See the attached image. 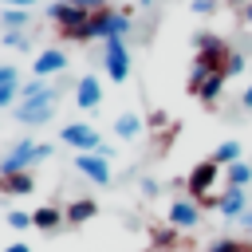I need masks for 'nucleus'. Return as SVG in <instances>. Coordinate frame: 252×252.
Masks as SVG:
<instances>
[{"label":"nucleus","instance_id":"1","mask_svg":"<svg viewBox=\"0 0 252 252\" xmlns=\"http://www.w3.org/2000/svg\"><path fill=\"white\" fill-rule=\"evenodd\" d=\"M55 102H59V91H55L51 83L35 79V83L24 87V98H20V106H16V118L39 126V122H47V118L55 114Z\"/></svg>","mask_w":252,"mask_h":252},{"label":"nucleus","instance_id":"2","mask_svg":"<svg viewBox=\"0 0 252 252\" xmlns=\"http://www.w3.org/2000/svg\"><path fill=\"white\" fill-rule=\"evenodd\" d=\"M193 47H197V59H193V75H189V91L205 79V75H217V71H224V63H228V47L217 39V35H193Z\"/></svg>","mask_w":252,"mask_h":252},{"label":"nucleus","instance_id":"3","mask_svg":"<svg viewBox=\"0 0 252 252\" xmlns=\"http://www.w3.org/2000/svg\"><path fill=\"white\" fill-rule=\"evenodd\" d=\"M47 16L59 24V32H63L67 39H91V12H87V8H79V4H71V0H59V4L47 8Z\"/></svg>","mask_w":252,"mask_h":252},{"label":"nucleus","instance_id":"4","mask_svg":"<svg viewBox=\"0 0 252 252\" xmlns=\"http://www.w3.org/2000/svg\"><path fill=\"white\" fill-rule=\"evenodd\" d=\"M51 158V146L47 142H20L8 158H0V177H12V173H32L35 161Z\"/></svg>","mask_w":252,"mask_h":252},{"label":"nucleus","instance_id":"5","mask_svg":"<svg viewBox=\"0 0 252 252\" xmlns=\"http://www.w3.org/2000/svg\"><path fill=\"white\" fill-rule=\"evenodd\" d=\"M130 32V12H118V8H98L91 12V39H126Z\"/></svg>","mask_w":252,"mask_h":252},{"label":"nucleus","instance_id":"6","mask_svg":"<svg viewBox=\"0 0 252 252\" xmlns=\"http://www.w3.org/2000/svg\"><path fill=\"white\" fill-rule=\"evenodd\" d=\"M217 177H220V165H217L213 158H205V161H197V165L189 169V181H185V189H189V197H193L197 205H205V201H209V189L217 185Z\"/></svg>","mask_w":252,"mask_h":252},{"label":"nucleus","instance_id":"7","mask_svg":"<svg viewBox=\"0 0 252 252\" xmlns=\"http://www.w3.org/2000/svg\"><path fill=\"white\" fill-rule=\"evenodd\" d=\"M59 138H63V146H71V150H79V154H102V150H106L102 138H98V130L87 126V122H71V126H63Z\"/></svg>","mask_w":252,"mask_h":252},{"label":"nucleus","instance_id":"8","mask_svg":"<svg viewBox=\"0 0 252 252\" xmlns=\"http://www.w3.org/2000/svg\"><path fill=\"white\" fill-rule=\"evenodd\" d=\"M102 63H106V75L114 83H126L130 75V51H126V39H106L102 47Z\"/></svg>","mask_w":252,"mask_h":252},{"label":"nucleus","instance_id":"9","mask_svg":"<svg viewBox=\"0 0 252 252\" xmlns=\"http://www.w3.org/2000/svg\"><path fill=\"white\" fill-rule=\"evenodd\" d=\"M197 220H201V205H197L193 197H177V201L169 205V224H173V228L189 232V228H197Z\"/></svg>","mask_w":252,"mask_h":252},{"label":"nucleus","instance_id":"10","mask_svg":"<svg viewBox=\"0 0 252 252\" xmlns=\"http://www.w3.org/2000/svg\"><path fill=\"white\" fill-rule=\"evenodd\" d=\"M75 169H79L83 177H91L94 185H106V181H110V161H106L102 154H79V158H75Z\"/></svg>","mask_w":252,"mask_h":252},{"label":"nucleus","instance_id":"11","mask_svg":"<svg viewBox=\"0 0 252 252\" xmlns=\"http://www.w3.org/2000/svg\"><path fill=\"white\" fill-rule=\"evenodd\" d=\"M67 67V55L59 51V47H47V51H39L35 55V63H32V71H35V79H47V75H59Z\"/></svg>","mask_w":252,"mask_h":252},{"label":"nucleus","instance_id":"12","mask_svg":"<svg viewBox=\"0 0 252 252\" xmlns=\"http://www.w3.org/2000/svg\"><path fill=\"white\" fill-rule=\"evenodd\" d=\"M75 102H79L83 110H94V106L102 102V83H98L94 75H83V79L75 83Z\"/></svg>","mask_w":252,"mask_h":252},{"label":"nucleus","instance_id":"13","mask_svg":"<svg viewBox=\"0 0 252 252\" xmlns=\"http://www.w3.org/2000/svg\"><path fill=\"white\" fill-rule=\"evenodd\" d=\"M217 209H220V217L240 220V217H244V189H224V193L217 197Z\"/></svg>","mask_w":252,"mask_h":252},{"label":"nucleus","instance_id":"14","mask_svg":"<svg viewBox=\"0 0 252 252\" xmlns=\"http://www.w3.org/2000/svg\"><path fill=\"white\" fill-rule=\"evenodd\" d=\"M224 79H228L224 71H217V75H205V79H201V83L193 87V94H197L201 102H217V94H220V87H224Z\"/></svg>","mask_w":252,"mask_h":252},{"label":"nucleus","instance_id":"15","mask_svg":"<svg viewBox=\"0 0 252 252\" xmlns=\"http://www.w3.org/2000/svg\"><path fill=\"white\" fill-rule=\"evenodd\" d=\"M63 220H67V217H63V213H59L55 205H43V209H35V213H32V224H35V228H43V232L59 228Z\"/></svg>","mask_w":252,"mask_h":252},{"label":"nucleus","instance_id":"16","mask_svg":"<svg viewBox=\"0 0 252 252\" xmlns=\"http://www.w3.org/2000/svg\"><path fill=\"white\" fill-rule=\"evenodd\" d=\"M32 189H35L32 173H12V177H0V193H16V197H24V193H32Z\"/></svg>","mask_w":252,"mask_h":252},{"label":"nucleus","instance_id":"17","mask_svg":"<svg viewBox=\"0 0 252 252\" xmlns=\"http://www.w3.org/2000/svg\"><path fill=\"white\" fill-rule=\"evenodd\" d=\"M63 217H67V224H83V220L94 217V201H71Z\"/></svg>","mask_w":252,"mask_h":252},{"label":"nucleus","instance_id":"18","mask_svg":"<svg viewBox=\"0 0 252 252\" xmlns=\"http://www.w3.org/2000/svg\"><path fill=\"white\" fill-rule=\"evenodd\" d=\"M213 161H217V165H236V161H240V142H220V146L213 150Z\"/></svg>","mask_w":252,"mask_h":252},{"label":"nucleus","instance_id":"19","mask_svg":"<svg viewBox=\"0 0 252 252\" xmlns=\"http://www.w3.org/2000/svg\"><path fill=\"white\" fill-rule=\"evenodd\" d=\"M228 189H244L248 181H252V165H244V161H236V165H228Z\"/></svg>","mask_w":252,"mask_h":252},{"label":"nucleus","instance_id":"20","mask_svg":"<svg viewBox=\"0 0 252 252\" xmlns=\"http://www.w3.org/2000/svg\"><path fill=\"white\" fill-rule=\"evenodd\" d=\"M138 130H142V118H138V114H122V118L114 122V134H118V138H138Z\"/></svg>","mask_w":252,"mask_h":252},{"label":"nucleus","instance_id":"21","mask_svg":"<svg viewBox=\"0 0 252 252\" xmlns=\"http://www.w3.org/2000/svg\"><path fill=\"white\" fill-rule=\"evenodd\" d=\"M4 28H12V32H24L28 28V8H4Z\"/></svg>","mask_w":252,"mask_h":252},{"label":"nucleus","instance_id":"22","mask_svg":"<svg viewBox=\"0 0 252 252\" xmlns=\"http://www.w3.org/2000/svg\"><path fill=\"white\" fill-rule=\"evenodd\" d=\"M205 252H248L240 240H217V244H209Z\"/></svg>","mask_w":252,"mask_h":252},{"label":"nucleus","instance_id":"23","mask_svg":"<svg viewBox=\"0 0 252 252\" xmlns=\"http://www.w3.org/2000/svg\"><path fill=\"white\" fill-rule=\"evenodd\" d=\"M244 67H248V63H244V55H236V51H232V55H228V63H224V75L232 79V75H240Z\"/></svg>","mask_w":252,"mask_h":252},{"label":"nucleus","instance_id":"24","mask_svg":"<svg viewBox=\"0 0 252 252\" xmlns=\"http://www.w3.org/2000/svg\"><path fill=\"white\" fill-rule=\"evenodd\" d=\"M8 224H12V228H20V232H24V228H32V213H20V209H16V213H8Z\"/></svg>","mask_w":252,"mask_h":252},{"label":"nucleus","instance_id":"25","mask_svg":"<svg viewBox=\"0 0 252 252\" xmlns=\"http://www.w3.org/2000/svg\"><path fill=\"white\" fill-rule=\"evenodd\" d=\"M4 43L8 47H28V35L24 32H4Z\"/></svg>","mask_w":252,"mask_h":252},{"label":"nucleus","instance_id":"26","mask_svg":"<svg viewBox=\"0 0 252 252\" xmlns=\"http://www.w3.org/2000/svg\"><path fill=\"white\" fill-rule=\"evenodd\" d=\"M16 98V83H0V106H12Z\"/></svg>","mask_w":252,"mask_h":252},{"label":"nucleus","instance_id":"27","mask_svg":"<svg viewBox=\"0 0 252 252\" xmlns=\"http://www.w3.org/2000/svg\"><path fill=\"white\" fill-rule=\"evenodd\" d=\"M189 8H193V12H197V16H209V12H213V8H217V0H193V4H189Z\"/></svg>","mask_w":252,"mask_h":252},{"label":"nucleus","instance_id":"28","mask_svg":"<svg viewBox=\"0 0 252 252\" xmlns=\"http://www.w3.org/2000/svg\"><path fill=\"white\" fill-rule=\"evenodd\" d=\"M71 4H79V8H87V12H98V8H106V0H71Z\"/></svg>","mask_w":252,"mask_h":252},{"label":"nucleus","instance_id":"29","mask_svg":"<svg viewBox=\"0 0 252 252\" xmlns=\"http://www.w3.org/2000/svg\"><path fill=\"white\" fill-rule=\"evenodd\" d=\"M240 20H244V24H252V0H248V4L240 8Z\"/></svg>","mask_w":252,"mask_h":252},{"label":"nucleus","instance_id":"30","mask_svg":"<svg viewBox=\"0 0 252 252\" xmlns=\"http://www.w3.org/2000/svg\"><path fill=\"white\" fill-rule=\"evenodd\" d=\"M240 106H244V110H252V87H248V91L240 94Z\"/></svg>","mask_w":252,"mask_h":252},{"label":"nucleus","instance_id":"31","mask_svg":"<svg viewBox=\"0 0 252 252\" xmlns=\"http://www.w3.org/2000/svg\"><path fill=\"white\" fill-rule=\"evenodd\" d=\"M4 4H8V8H32L35 0H4Z\"/></svg>","mask_w":252,"mask_h":252},{"label":"nucleus","instance_id":"32","mask_svg":"<svg viewBox=\"0 0 252 252\" xmlns=\"http://www.w3.org/2000/svg\"><path fill=\"white\" fill-rule=\"evenodd\" d=\"M4 252H32V248H28V244H8Z\"/></svg>","mask_w":252,"mask_h":252},{"label":"nucleus","instance_id":"33","mask_svg":"<svg viewBox=\"0 0 252 252\" xmlns=\"http://www.w3.org/2000/svg\"><path fill=\"white\" fill-rule=\"evenodd\" d=\"M240 224H244V228H252V213H244V217H240Z\"/></svg>","mask_w":252,"mask_h":252},{"label":"nucleus","instance_id":"34","mask_svg":"<svg viewBox=\"0 0 252 252\" xmlns=\"http://www.w3.org/2000/svg\"><path fill=\"white\" fill-rule=\"evenodd\" d=\"M228 4H232V8H236V4H240V8H244V4H248V0H228Z\"/></svg>","mask_w":252,"mask_h":252},{"label":"nucleus","instance_id":"35","mask_svg":"<svg viewBox=\"0 0 252 252\" xmlns=\"http://www.w3.org/2000/svg\"><path fill=\"white\" fill-rule=\"evenodd\" d=\"M138 4H154V0H138Z\"/></svg>","mask_w":252,"mask_h":252}]
</instances>
